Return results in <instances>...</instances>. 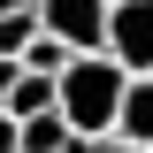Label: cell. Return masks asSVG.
Segmentation results:
<instances>
[{
  "label": "cell",
  "instance_id": "obj_1",
  "mask_svg": "<svg viewBox=\"0 0 153 153\" xmlns=\"http://www.w3.org/2000/svg\"><path fill=\"white\" fill-rule=\"evenodd\" d=\"M123 100H130V69L115 54H76L69 61V76H61V115L76 123L84 146H92V138H115Z\"/></svg>",
  "mask_w": 153,
  "mask_h": 153
},
{
  "label": "cell",
  "instance_id": "obj_2",
  "mask_svg": "<svg viewBox=\"0 0 153 153\" xmlns=\"http://www.w3.org/2000/svg\"><path fill=\"white\" fill-rule=\"evenodd\" d=\"M46 31L69 38L76 54H107V31H115V0H38Z\"/></svg>",
  "mask_w": 153,
  "mask_h": 153
},
{
  "label": "cell",
  "instance_id": "obj_3",
  "mask_svg": "<svg viewBox=\"0 0 153 153\" xmlns=\"http://www.w3.org/2000/svg\"><path fill=\"white\" fill-rule=\"evenodd\" d=\"M107 54L123 61L130 76L153 69V0H115V31H107Z\"/></svg>",
  "mask_w": 153,
  "mask_h": 153
},
{
  "label": "cell",
  "instance_id": "obj_4",
  "mask_svg": "<svg viewBox=\"0 0 153 153\" xmlns=\"http://www.w3.org/2000/svg\"><path fill=\"white\" fill-rule=\"evenodd\" d=\"M23 153H84V138H76V123L61 107H46V115L23 123Z\"/></svg>",
  "mask_w": 153,
  "mask_h": 153
},
{
  "label": "cell",
  "instance_id": "obj_5",
  "mask_svg": "<svg viewBox=\"0 0 153 153\" xmlns=\"http://www.w3.org/2000/svg\"><path fill=\"white\" fill-rule=\"evenodd\" d=\"M115 138H138V146H153V69L130 76V100H123V123H115Z\"/></svg>",
  "mask_w": 153,
  "mask_h": 153
},
{
  "label": "cell",
  "instance_id": "obj_6",
  "mask_svg": "<svg viewBox=\"0 0 153 153\" xmlns=\"http://www.w3.org/2000/svg\"><path fill=\"white\" fill-rule=\"evenodd\" d=\"M8 107L31 123V115H46V107H61V76H38V69H23L16 76V92H8Z\"/></svg>",
  "mask_w": 153,
  "mask_h": 153
},
{
  "label": "cell",
  "instance_id": "obj_7",
  "mask_svg": "<svg viewBox=\"0 0 153 153\" xmlns=\"http://www.w3.org/2000/svg\"><path fill=\"white\" fill-rule=\"evenodd\" d=\"M38 31H46V16H38V0H31V8H16V16H0V54H31V38Z\"/></svg>",
  "mask_w": 153,
  "mask_h": 153
},
{
  "label": "cell",
  "instance_id": "obj_8",
  "mask_svg": "<svg viewBox=\"0 0 153 153\" xmlns=\"http://www.w3.org/2000/svg\"><path fill=\"white\" fill-rule=\"evenodd\" d=\"M69 61H76V46H69V38L38 31V38H31V54H23V69H38V76H69Z\"/></svg>",
  "mask_w": 153,
  "mask_h": 153
},
{
  "label": "cell",
  "instance_id": "obj_9",
  "mask_svg": "<svg viewBox=\"0 0 153 153\" xmlns=\"http://www.w3.org/2000/svg\"><path fill=\"white\" fill-rule=\"evenodd\" d=\"M0 153H23V115L0 107Z\"/></svg>",
  "mask_w": 153,
  "mask_h": 153
},
{
  "label": "cell",
  "instance_id": "obj_10",
  "mask_svg": "<svg viewBox=\"0 0 153 153\" xmlns=\"http://www.w3.org/2000/svg\"><path fill=\"white\" fill-rule=\"evenodd\" d=\"M16 76H23V61H16V54H0V107H8V92H16Z\"/></svg>",
  "mask_w": 153,
  "mask_h": 153
},
{
  "label": "cell",
  "instance_id": "obj_11",
  "mask_svg": "<svg viewBox=\"0 0 153 153\" xmlns=\"http://www.w3.org/2000/svg\"><path fill=\"white\" fill-rule=\"evenodd\" d=\"M84 153H146V146H138V138H92Z\"/></svg>",
  "mask_w": 153,
  "mask_h": 153
},
{
  "label": "cell",
  "instance_id": "obj_12",
  "mask_svg": "<svg viewBox=\"0 0 153 153\" xmlns=\"http://www.w3.org/2000/svg\"><path fill=\"white\" fill-rule=\"evenodd\" d=\"M16 8H31V0H0V16H16Z\"/></svg>",
  "mask_w": 153,
  "mask_h": 153
},
{
  "label": "cell",
  "instance_id": "obj_13",
  "mask_svg": "<svg viewBox=\"0 0 153 153\" xmlns=\"http://www.w3.org/2000/svg\"><path fill=\"white\" fill-rule=\"evenodd\" d=\"M146 153H153V146H146Z\"/></svg>",
  "mask_w": 153,
  "mask_h": 153
}]
</instances>
